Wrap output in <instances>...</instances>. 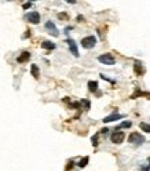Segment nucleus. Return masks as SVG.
Wrapping results in <instances>:
<instances>
[{
  "instance_id": "obj_15",
  "label": "nucleus",
  "mask_w": 150,
  "mask_h": 171,
  "mask_svg": "<svg viewBox=\"0 0 150 171\" xmlns=\"http://www.w3.org/2000/svg\"><path fill=\"white\" fill-rule=\"evenodd\" d=\"M136 95H145V97H150V92H142V91H139V90H136V92H135V94H134V95H132V97H131V98H135V97H136Z\"/></svg>"
},
{
  "instance_id": "obj_14",
  "label": "nucleus",
  "mask_w": 150,
  "mask_h": 171,
  "mask_svg": "<svg viewBox=\"0 0 150 171\" xmlns=\"http://www.w3.org/2000/svg\"><path fill=\"white\" fill-rule=\"evenodd\" d=\"M88 160H90V157H88V156H86V157H83V159L80 160V163H79V167H86V166H87V163H88Z\"/></svg>"
},
{
  "instance_id": "obj_9",
  "label": "nucleus",
  "mask_w": 150,
  "mask_h": 171,
  "mask_svg": "<svg viewBox=\"0 0 150 171\" xmlns=\"http://www.w3.org/2000/svg\"><path fill=\"white\" fill-rule=\"evenodd\" d=\"M29 60H30V52H28V51H24L17 58V61H18L20 64H24V62H26V61H29Z\"/></svg>"
},
{
  "instance_id": "obj_16",
  "label": "nucleus",
  "mask_w": 150,
  "mask_h": 171,
  "mask_svg": "<svg viewBox=\"0 0 150 171\" xmlns=\"http://www.w3.org/2000/svg\"><path fill=\"white\" fill-rule=\"evenodd\" d=\"M141 128H142L145 132H150V126L146 123H141Z\"/></svg>"
},
{
  "instance_id": "obj_8",
  "label": "nucleus",
  "mask_w": 150,
  "mask_h": 171,
  "mask_svg": "<svg viewBox=\"0 0 150 171\" xmlns=\"http://www.w3.org/2000/svg\"><path fill=\"white\" fill-rule=\"evenodd\" d=\"M119 119H122V115H119L117 111H116L113 115L105 117V119H103V123H110V122H113V120H119Z\"/></svg>"
},
{
  "instance_id": "obj_22",
  "label": "nucleus",
  "mask_w": 150,
  "mask_h": 171,
  "mask_svg": "<svg viewBox=\"0 0 150 171\" xmlns=\"http://www.w3.org/2000/svg\"><path fill=\"white\" fill-rule=\"evenodd\" d=\"M29 36H30V31H26V33H25L24 37H29Z\"/></svg>"
},
{
  "instance_id": "obj_19",
  "label": "nucleus",
  "mask_w": 150,
  "mask_h": 171,
  "mask_svg": "<svg viewBox=\"0 0 150 171\" xmlns=\"http://www.w3.org/2000/svg\"><path fill=\"white\" fill-rule=\"evenodd\" d=\"M98 135L99 134H96V135L92 137V145H94V146H98Z\"/></svg>"
},
{
  "instance_id": "obj_3",
  "label": "nucleus",
  "mask_w": 150,
  "mask_h": 171,
  "mask_svg": "<svg viewBox=\"0 0 150 171\" xmlns=\"http://www.w3.org/2000/svg\"><path fill=\"white\" fill-rule=\"evenodd\" d=\"M124 138H125V134L122 131H114L110 135V141L113 143H117V145H120V143L124 141Z\"/></svg>"
},
{
  "instance_id": "obj_17",
  "label": "nucleus",
  "mask_w": 150,
  "mask_h": 171,
  "mask_svg": "<svg viewBox=\"0 0 150 171\" xmlns=\"http://www.w3.org/2000/svg\"><path fill=\"white\" fill-rule=\"evenodd\" d=\"M58 18H59V20L67 21V20H69V15H67L66 12H59V14H58Z\"/></svg>"
},
{
  "instance_id": "obj_24",
  "label": "nucleus",
  "mask_w": 150,
  "mask_h": 171,
  "mask_svg": "<svg viewBox=\"0 0 150 171\" xmlns=\"http://www.w3.org/2000/svg\"><path fill=\"white\" fill-rule=\"evenodd\" d=\"M141 171H149V168H142Z\"/></svg>"
},
{
  "instance_id": "obj_4",
  "label": "nucleus",
  "mask_w": 150,
  "mask_h": 171,
  "mask_svg": "<svg viewBox=\"0 0 150 171\" xmlns=\"http://www.w3.org/2000/svg\"><path fill=\"white\" fill-rule=\"evenodd\" d=\"M98 61L105 65H114V57L112 54H102L98 57Z\"/></svg>"
},
{
  "instance_id": "obj_12",
  "label": "nucleus",
  "mask_w": 150,
  "mask_h": 171,
  "mask_svg": "<svg viewBox=\"0 0 150 171\" xmlns=\"http://www.w3.org/2000/svg\"><path fill=\"white\" fill-rule=\"evenodd\" d=\"M134 71H135V73H136L138 76H141V75H143V73H145V69L142 68V65H141V64H135Z\"/></svg>"
},
{
  "instance_id": "obj_6",
  "label": "nucleus",
  "mask_w": 150,
  "mask_h": 171,
  "mask_svg": "<svg viewBox=\"0 0 150 171\" xmlns=\"http://www.w3.org/2000/svg\"><path fill=\"white\" fill-rule=\"evenodd\" d=\"M66 43H67V46H69V50L72 51V54H73L75 57H79V50H77V46H76L75 40L67 39V40H66Z\"/></svg>"
},
{
  "instance_id": "obj_20",
  "label": "nucleus",
  "mask_w": 150,
  "mask_h": 171,
  "mask_svg": "<svg viewBox=\"0 0 150 171\" xmlns=\"http://www.w3.org/2000/svg\"><path fill=\"white\" fill-rule=\"evenodd\" d=\"M81 103H83L84 106H86V109H90V102H88V101L83 100V101H81Z\"/></svg>"
},
{
  "instance_id": "obj_1",
  "label": "nucleus",
  "mask_w": 150,
  "mask_h": 171,
  "mask_svg": "<svg viewBox=\"0 0 150 171\" xmlns=\"http://www.w3.org/2000/svg\"><path fill=\"white\" fill-rule=\"evenodd\" d=\"M128 142L130 143H135V145H142L145 142V137L139 132H132L130 137H128Z\"/></svg>"
},
{
  "instance_id": "obj_21",
  "label": "nucleus",
  "mask_w": 150,
  "mask_h": 171,
  "mask_svg": "<svg viewBox=\"0 0 150 171\" xmlns=\"http://www.w3.org/2000/svg\"><path fill=\"white\" fill-rule=\"evenodd\" d=\"M30 6H32V3H25V4H24V8L26 10V8H29Z\"/></svg>"
},
{
  "instance_id": "obj_13",
  "label": "nucleus",
  "mask_w": 150,
  "mask_h": 171,
  "mask_svg": "<svg viewBox=\"0 0 150 171\" xmlns=\"http://www.w3.org/2000/svg\"><path fill=\"white\" fill-rule=\"evenodd\" d=\"M88 90L91 92H95L98 90V83L96 81H88Z\"/></svg>"
},
{
  "instance_id": "obj_23",
  "label": "nucleus",
  "mask_w": 150,
  "mask_h": 171,
  "mask_svg": "<svg viewBox=\"0 0 150 171\" xmlns=\"http://www.w3.org/2000/svg\"><path fill=\"white\" fill-rule=\"evenodd\" d=\"M77 20H79V21H80V22H81V21H84V17L79 15V17H77Z\"/></svg>"
},
{
  "instance_id": "obj_2",
  "label": "nucleus",
  "mask_w": 150,
  "mask_h": 171,
  "mask_svg": "<svg viewBox=\"0 0 150 171\" xmlns=\"http://www.w3.org/2000/svg\"><path fill=\"white\" fill-rule=\"evenodd\" d=\"M95 44H96V39H95L94 36H87V37H84V39L81 40V46H83L84 48H87V50L94 48Z\"/></svg>"
},
{
  "instance_id": "obj_10",
  "label": "nucleus",
  "mask_w": 150,
  "mask_h": 171,
  "mask_svg": "<svg viewBox=\"0 0 150 171\" xmlns=\"http://www.w3.org/2000/svg\"><path fill=\"white\" fill-rule=\"evenodd\" d=\"M30 72H32V76H33L35 79H39V76H40V71H39V68H37V65H32Z\"/></svg>"
},
{
  "instance_id": "obj_7",
  "label": "nucleus",
  "mask_w": 150,
  "mask_h": 171,
  "mask_svg": "<svg viewBox=\"0 0 150 171\" xmlns=\"http://www.w3.org/2000/svg\"><path fill=\"white\" fill-rule=\"evenodd\" d=\"M46 28L50 31V33H51L52 36H58L59 33H58V29H57V26L54 25V22H51V21H48L47 24H46Z\"/></svg>"
},
{
  "instance_id": "obj_5",
  "label": "nucleus",
  "mask_w": 150,
  "mask_h": 171,
  "mask_svg": "<svg viewBox=\"0 0 150 171\" xmlns=\"http://www.w3.org/2000/svg\"><path fill=\"white\" fill-rule=\"evenodd\" d=\"M26 21L30 22V24H39L40 22V14L37 11H32V12H28L26 15H25Z\"/></svg>"
},
{
  "instance_id": "obj_18",
  "label": "nucleus",
  "mask_w": 150,
  "mask_h": 171,
  "mask_svg": "<svg viewBox=\"0 0 150 171\" xmlns=\"http://www.w3.org/2000/svg\"><path fill=\"white\" fill-rule=\"evenodd\" d=\"M131 124H132L131 122H122V123L120 124L119 127H117V130H119V128H122V127H127V128H128V127H131Z\"/></svg>"
},
{
  "instance_id": "obj_11",
  "label": "nucleus",
  "mask_w": 150,
  "mask_h": 171,
  "mask_svg": "<svg viewBox=\"0 0 150 171\" xmlns=\"http://www.w3.org/2000/svg\"><path fill=\"white\" fill-rule=\"evenodd\" d=\"M41 47L46 48V50H54V48H55V44L52 43V41H43V43H41Z\"/></svg>"
}]
</instances>
